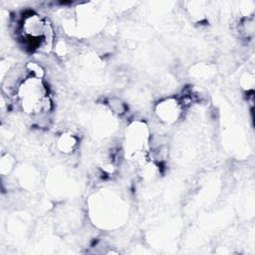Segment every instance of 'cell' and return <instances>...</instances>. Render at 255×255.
Segmentation results:
<instances>
[{
  "label": "cell",
  "instance_id": "7a4b0ae2",
  "mask_svg": "<svg viewBox=\"0 0 255 255\" xmlns=\"http://www.w3.org/2000/svg\"><path fill=\"white\" fill-rule=\"evenodd\" d=\"M58 145L63 152L65 153L71 152L72 150H74V148L77 145V138L72 133H68V132L64 133L60 137Z\"/></svg>",
  "mask_w": 255,
  "mask_h": 255
},
{
  "label": "cell",
  "instance_id": "6da1fadb",
  "mask_svg": "<svg viewBox=\"0 0 255 255\" xmlns=\"http://www.w3.org/2000/svg\"><path fill=\"white\" fill-rule=\"evenodd\" d=\"M156 113L162 121L166 123H171L176 121L179 114V105L176 100H165L158 104Z\"/></svg>",
  "mask_w": 255,
  "mask_h": 255
}]
</instances>
